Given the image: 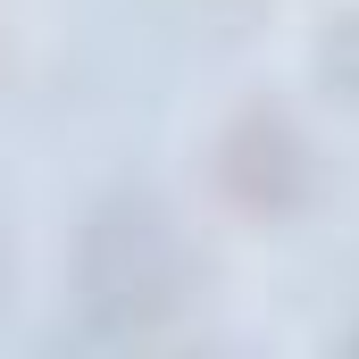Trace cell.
<instances>
[{
  "mask_svg": "<svg viewBox=\"0 0 359 359\" xmlns=\"http://www.w3.org/2000/svg\"><path fill=\"white\" fill-rule=\"evenodd\" d=\"M100 234L126 251V268H92V318L100 326H117V334H142V326H159L168 309H176V243H168V226H159V209H142V201H117L109 217H100Z\"/></svg>",
  "mask_w": 359,
  "mask_h": 359,
  "instance_id": "6da1fadb",
  "label": "cell"
},
{
  "mask_svg": "<svg viewBox=\"0 0 359 359\" xmlns=\"http://www.w3.org/2000/svg\"><path fill=\"white\" fill-rule=\"evenodd\" d=\"M226 192H234V209H251V217H284L292 201H301V142H292V126L268 117V109H251L234 134H226Z\"/></svg>",
  "mask_w": 359,
  "mask_h": 359,
  "instance_id": "7a4b0ae2",
  "label": "cell"
}]
</instances>
